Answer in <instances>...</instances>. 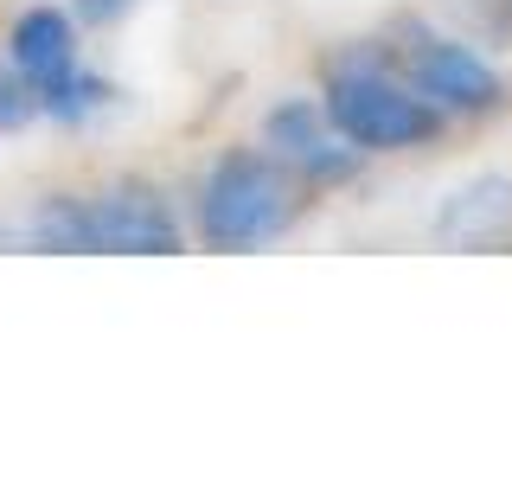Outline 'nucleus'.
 Returning <instances> with one entry per match:
<instances>
[{"instance_id":"10","label":"nucleus","mask_w":512,"mask_h":480,"mask_svg":"<svg viewBox=\"0 0 512 480\" xmlns=\"http://www.w3.org/2000/svg\"><path fill=\"white\" fill-rule=\"evenodd\" d=\"M32 116H39V84L13 58H0V135H20Z\"/></svg>"},{"instance_id":"11","label":"nucleus","mask_w":512,"mask_h":480,"mask_svg":"<svg viewBox=\"0 0 512 480\" xmlns=\"http://www.w3.org/2000/svg\"><path fill=\"white\" fill-rule=\"evenodd\" d=\"M128 7H135V0H77V20H90V26H109V20H122Z\"/></svg>"},{"instance_id":"3","label":"nucleus","mask_w":512,"mask_h":480,"mask_svg":"<svg viewBox=\"0 0 512 480\" xmlns=\"http://www.w3.org/2000/svg\"><path fill=\"white\" fill-rule=\"evenodd\" d=\"M263 148L308 186H346L352 173H359V160H365V148L333 128L327 103H314V96H288V103L269 109L263 116Z\"/></svg>"},{"instance_id":"4","label":"nucleus","mask_w":512,"mask_h":480,"mask_svg":"<svg viewBox=\"0 0 512 480\" xmlns=\"http://www.w3.org/2000/svg\"><path fill=\"white\" fill-rule=\"evenodd\" d=\"M410 84L442 109V116H493L506 109V77L493 71L474 45L442 39V32H416V45L404 52Z\"/></svg>"},{"instance_id":"6","label":"nucleus","mask_w":512,"mask_h":480,"mask_svg":"<svg viewBox=\"0 0 512 480\" xmlns=\"http://www.w3.org/2000/svg\"><path fill=\"white\" fill-rule=\"evenodd\" d=\"M429 237L442 250H500L512 237V180L506 173H474L461 180L429 218Z\"/></svg>"},{"instance_id":"1","label":"nucleus","mask_w":512,"mask_h":480,"mask_svg":"<svg viewBox=\"0 0 512 480\" xmlns=\"http://www.w3.org/2000/svg\"><path fill=\"white\" fill-rule=\"evenodd\" d=\"M301 199H295V173L276 154H224L212 160L199 186V237L212 250H256L269 237H282L295 224Z\"/></svg>"},{"instance_id":"7","label":"nucleus","mask_w":512,"mask_h":480,"mask_svg":"<svg viewBox=\"0 0 512 480\" xmlns=\"http://www.w3.org/2000/svg\"><path fill=\"white\" fill-rule=\"evenodd\" d=\"M7 58L20 64L32 84L58 77L64 64H77V20L64 7H26L7 32Z\"/></svg>"},{"instance_id":"8","label":"nucleus","mask_w":512,"mask_h":480,"mask_svg":"<svg viewBox=\"0 0 512 480\" xmlns=\"http://www.w3.org/2000/svg\"><path fill=\"white\" fill-rule=\"evenodd\" d=\"M109 103H116V90H109L96 71H84V64H64L58 77H45V84H39V116H52V122H64V128L103 116Z\"/></svg>"},{"instance_id":"5","label":"nucleus","mask_w":512,"mask_h":480,"mask_svg":"<svg viewBox=\"0 0 512 480\" xmlns=\"http://www.w3.org/2000/svg\"><path fill=\"white\" fill-rule=\"evenodd\" d=\"M90 250L173 256L180 250V218L148 180H116V186L90 192Z\"/></svg>"},{"instance_id":"9","label":"nucleus","mask_w":512,"mask_h":480,"mask_svg":"<svg viewBox=\"0 0 512 480\" xmlns=\"http://www.w3.org/2000/svg\"><path fill=\"white\" fill-rule=\"evenodd\" d=\"M20 237L32 250H90V199H77V192L39 199V212L26 218Z\"/></svg>"},{"instance_id":"2","label":"nucleus","mask_w":512,"mask_h":480,"mask_svg":"<svg viewBox=\"0 0 512 480\" xmlns=\"http://www.w3.org/2000/svg\"><path fill=\"white\" fill-rule=\"evenodd\" d=\"M327 116L346 141H359L365 154H404L442 135V109L429 103L416 84L391 77L372 58H346L327 71Z\"/></svg>"}]
</instances>
